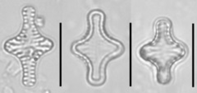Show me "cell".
<instances>
[{
    "label": "cell",
    "mask_w": 197,
    "mask_h": 93,
    "mask_svg": "<svg viewBox=\"0 0 197 93\" xmlns=\"http://www.w3.org/2000/svg\"><path fill=\"white\" fill-rule=\"evenodd\" d=\"M192 73H193V77H194V59H195V48H194V34L192 35Z\"/></svg>",
    "instance_id": "cell-3"
},
{
    "label": "cell",
    "mask_w": 197,
    "mask_h": 93,
    "mask_svg": "<svg viewBox=\"0 0 197 93\" xmlns=\"http://www.w3.org/2000/svg\"><path fill=\"white\" fill-rule=\"evenodd\" d=\"M132 23L130 24V87H132Z\"/></svg>",
    "instance_id": "cell-2"
},
{
    "label": "cell",
    "mask_w": 197,
    "mask_h": 93,
    "mask_svg": "<svg viewBox=\"0 0 197 93\" xmlns=\"http://www.w3.org/2000/svg\"><path fill=\"white\" fill-rule=\"evenodd\" d=\"M59 30H60V31H59V43H60V45H59V49H60V60H59V86L62 87V23L59 24Z\"/></svg>",
    "instance_id": "cell-1"
}]
</instances>
